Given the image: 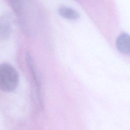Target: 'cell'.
Here are the masks:
<instances>
[{
  "instance_id": "1",
  "label": "cell",
  "mask_w": 130,
  "mask_h": 130,
  "mask_svg": "<svg viewBox=\"0 0 130 130\" xmlns=\"http://www.w3.org/2000/svg\"><path fill=\"white\" fill-rule=\"evenodd\" d=\"M19 82V75L16 69L8 63L0 64V89L5 91L15 90Z\"/></svg>"
},
{
  "instance_id": "2",
  "label": "cell",
  "mask_w": 130,
  "mask_h": 130,
  "mask_svg": "<svg viewBox=\"0 0 130 130\" xmlns=\"http://www.w3.org/2000/svg\"><path fill=\"white\" fill-rule=\"evenodd\" d=\"M116 46L119 52L125 54H129V37L127 34L122 33L116 39Z\"/></svg>"
},
{
  "instance_id": "3",
  "label": "cell",
  "mask_w": 130,
  "mask_h": 130,
  "mask_svg": "<svg viewBox=\"0 0 130 130\" xmlns=\"http://www.w3.org/2000/svg\"><path fill=\"white\" fill-rule=\"evenodd\" d=\"M58 12L60 16L68 20H77L80 16L79 13L77 11L66 6L60 7L58 9Z\"/></svg>"
},
{
  "instance_id": "4",
  "label": "cell",
  "mask_w": 130,
  "mask_h": 130,
  "mask_svg": "<svg viewBox=\"0 0 130 130\" xmlns=\"http://www.w3.org/2000/svg\"><path fill=\"white\" fill-rule=\"evenodd\" d=\"M11 32V25L9 18L3 16L0 18V39L6 40L10 36Z\"/></svg>"
},
{
  "instance_id": "5",
  "label": "cell",
  "mask_w": 130,
  "mask_h": 130,
  "mask_svg": "<svg viewBox=\"0 0 130 130\" xmlns=\"http://www.w3.org/2000/svg\"><path fill=\"white\" fill-rule=\"evenodd\" d=\"M15 12L19 14L21 11V6L19 0H9Z\"/></svg>"
}]
</instances>
